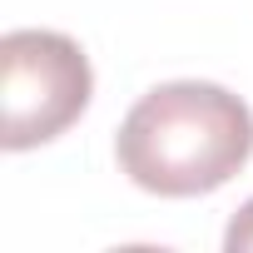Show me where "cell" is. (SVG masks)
<instances>
[{
    "instance_id": "obj_1",
    "label": "cell",
    "mask_w": 253,
    "mask_h": 253,
    "mask_svg": "<svg viewBox=\"0 0 253 253\" xmlns=\"http://www.w3.org/2000/svg\"><path fill=\"white\" fill-rule=\"evenodd\" d=\"M253 154V109L213 80H169L134 99L114 134L119 174L159 199L223 189Z\"/></svg>"
},
{
    "instance_id": "obj_2",
    "label": "cell",
    "mask_w": 253,
    "mask_h": 253,
    "mask_svg": "<svg viewBox=\"0 0 253 253\" xmlns=\"http://www.w3.org/2000/svg\"><path fill=\"white\" fill-rule=\"evenodd\" d=\"M94 75L60 30H10L0 40V144L10 154L60 139L89 109Z\"/></svg>"
},
{
    "instance_id": "obj_3",
    "label": "cell",
    "mask_w": 253,
    "mask_h": 253,
    "mask_svg": "<svg viewBox=\"0 0 253 253\" xmlns=\"http://www.w3.org/2000/svg\"><path fill=\"white\" fill-rule=\"evenodd\" d=\"M223 248L228 253H253V199L228 218V233H223Z\"/></svg>"
}]
</instances>
